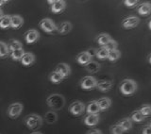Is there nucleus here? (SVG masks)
<instances>
[{
	"label": "nucleus",
	"mask_w": 151,
	"mask_h": 134,
	"mask_svg": "<svg viewBox=\"0 0 151 134\" xmlns=\"http://www.w3.org/2000/svg\"><path fill=\"white\" fill-rule=\"evenodd\" d=\"M72 30V24L70 22H63L61 23L58 27V30L60 34H67L68 32Z\"/></svg>",
	"instance_id": "f3484780"
},
{
	"label": "nucleus",
	"mask_w": 151,
	"mask_h": 134,
	"mask_svg": "<svg viewBox=\"0 0 151 134\" xmlns=\"http://www.w3.org/2000/svg\"><path fill=\"white\" fill-rule=\"evenodd\" d=\"M31 134H42V133H41V132H33Z\"/></svg>",
	"instance_id": "a18cd8bd"
},
{
	"label": "nucleus",
	"mask_w": 151,
	"mask_h": 134,
	"mask_svg": "<svg viewBox=\"0 0 151 134\" xmlns=\"http://www.w3.org/2000/svg\"><path fill=\"white\" fill-rule=\"evenodd\" d=\"M130 120L134 121V122H136V123H140V122H143V121L145 120V117H144L143 115H142L141 112H140L139 111H135V112H132V114H131V119H130Z\"/></svg>",
	"instance_id": "c85d7f7f"
},
{
	"label": "nucleus",
	"mask_w": 151,
	"mask_h": 134,
	"mask_svg": "<svg viewBox=\"0 0 151 134\" xmlns=\"http://www.w3.org/2000/svg\"><path fill=\"white\" fill-rule=\"evenodd\" d=\"M139 112H141V114L144 117L148 116V115H150V113H151V108H150L149 105H145V106H143L140 109Z\"/></svg>",
	"instance_id": "473e14b6"
},
{
	"label": "nucleus",
	"mask_w": 151,
	"mask_h": 134,
	"mask_svg": "<svg viewBox=\"0 0 151 134\" xmlns=\"http://www.w3.org/2000/svg\"><path fill=\"white\" fill-rule=\"evenodd\" d=\"M39 32L35 30H28L26 35H25V39H26V42L27 44H33V43H35L38 39H39Z\"/></svg>",
	"instance_id": "1a4fd4ad"
},
{
	"label": "nucleus",
	"mask_w": 151,
	"mask_h": 134,
	"mask_svg": "<svg viewBox=\"0 0 151 134\" xmlns=\"http://www.w3.org/2000/svg\"><path fill=\"white\" fill-rule=\"evenodd\" d=\"M9 46L7 44H5L3 42H0V58H5L9 55Z\"/></svg>",
	"instance_id": "cd10ccee"
},
{
	"label": "nucleus",
	"mask_w": 151,
	"mask_h": 134,
	"mask_svg": "<svg viewBox=\"0 0 151 134\" xmlns=\"http://www.w3.org/2000/svg\"><path fill=\"white\" fill-rule=\"evenodd\" d=\"M53 2H54V1H52V0H49V1H48V3H49L50 5H52V4H53Z\"/></svg>",
	"instance_id": "c03bdc74"
},
{
	"label": "nucleus",
	"mask_w": 151,
	"mask_h": 134,
	"mask_svg": "<svg viewBox=\"0 0 151 134\" xmlns=\"http://www.w3.org/2000/svg\"><path fill=\"white\" fill-rule=\"evenodd\" d=\"M118 125L121 127L123 131H127V130H129L130 128H132V121L130 120L129 118H124L119 122Z\"/></svg>",
	"instance_id": "412c9836"
},
{
	"label": "nucleus",
	"mask_w": 151,
	"mask_h": 134,
	"mask_svg": "<svg viewBox=\"0 0 151 134\" xmlns=\"http://www.w3.org/2000/svg\"><path fill=\"white\" fill-rule=\"evenodd\" d=\"M109 51L105 48V47H101L100 49H98L96 52V57L100 60H105L108 59Z\"/></svg>",
	"instance_id": "7c9ffc66"
},
{
	"label": "nucleus",
	"mask_w": 151,
	"mask_h": 134,
	"mask_svg": "<svg viewBox=\"0 0 151 134\" xmlns=\"http://www.w3.org/2000/svg\"><path fill=\"white\" fill-rule=\"evenodd\" d=\"M117 45H117V42L111 39L105 46H103V47H105V48H106L108 51H111V50L117 49Z\"/></svg>",
	"instance_id": "72a5a7b5"
},
{
	"label": "nucleus",
	"mask_w": 151,
	"mask_h": 134,
	"mask_svg": "<svg viewBox=\"0 0 151 134\" xmlns=\"http://www.w3.org/2000/svg\"><path fill=\"white\" fill-rule=\"evenodd\" d=\"M150 58H151V55H149V56H148V63H151V60H150Z\"/></svg>",
	"instance_id": "37998d69"
},
{
	"label": "nucleus",
	"mask_w": 151,
	"mask_h": 134,
	"mask_svg": "<svg viewBox=\"0 0 151 134\" xmlns=\"http://www.w3.org/2000/svg\"><path fill=\"white\" fill-rule=\"evenodd\" d=\"M24 23V19L19 16V15H13L11 16V27L14 30H18L23 26Z\"/></svg>",
	"instance_id": "ddd939ff"
},
{
	"label": "nucleus",
	"mask_w": 151,
	"mask_h": 134,
	"mask_svg": "<svg viewBox=\"0 0 151 134\" xmlns=\"http://www.w3.org/2000/svg\"><path fill=\"white\" fill-rule=\"evenodd\" d=\"M2 16H3V12L1 11V9H0V19L2 18Z\"/></svg>",
	"instance_id": "79ce46f5"
},
{
	"label": "nucleus",
	"mask_w": 151,
	"mask_h": 134,
	"mask_svg": "<svg viewBox=\"0 0 151 134\" xmlns=\"http://www.w3.org/2000/svg\"><path fill=\"white\" fill-rule=\"evenodd\" d=\"M123 132H124V131H123V130H122L119 125L113 126L112 128H111V134H122Z\"/></svg>",
	"instance_id": "f704fd0d"
},
{
	"label": "nucleus",
	"mask_w": 151,
	"mask_h": 134,
	"mask_svg": "<svg viewBox=\"0 0 151 134\" xmlns=\"http://www.w3.org/2000/svg\"><path fill=\"white\" fill-rule=\"evenodd\" d=\"M22 48H23L22 44L19 41H12L11 44L9 45V50H11L12 52L17 49H22Z\"/></svg>",
	"instance_id": "2f4dec72"
},
{
	"label": "nucleus",
	"mask_w": 151,
	"mask_h": 134,
	"mask_svg": "<svg viewBox=\"0 0 151 134\" xmlns=\"http://www.w3.org/2000/svg\"><path fill=\"white\" fill-rule=\"evenodd\" d=\"M56 71L58 72V73H60L61 76H63V78H65V76H69L71 74L70 66L68 64H66V63H60V64H58Z\"/></svg>",
	"instance_id": "9b49d317"
},
{
	"label": "nucleus",
	"mask_w": 151,
	"mask_h": 134,
	"mask_svg": "<svg viewBox=\"0 0 151 134\" xmlns=\"http://www.w3.org/2000/svg\"><path fill=\"white\" fill-rule=\"evenodd\" d=\"M96 52H97V50L96 49V48H90L88 51H86V53L89 55V57L90 58H93V57H94V56H96Z\"/></svg>",
	"instance_id": "e433bc0d"
},
{
	"label": "nucleus",
	"mask_w": 151,
	"mask_h": 134,
	"mask_svg": "<svg viewBox=\"0 0 151 134\" xmlns=\"http://www.w3.org/2000/svg\"><path fill=\"white\" fill-rule=\"evenodd\" d=\"M124 3H125V5L127 7L133 8L134 6H136V5L138 4V1H137V0H126Z\"/></svg>",
	"instance_id": "c9c22d12"
},
{
	"label": "nucleus",
	"mask_w": 151,
	"mask_h": 134,
	"mask_svg": "<svg viewBox=\"0 0 151 134\" xmlns=\"http://www.w3.org/2000/svg\"><path fill=\"white\" fill-rule=\"evenodd\" d=\"M148 28L151 30V20H149V22H148Z\"/></svg>",
	"instance_id": "a19ab883"
},
{
	"label": "nucleus",
	"mask_w": 151,
	"mask_h": 134,
	"mask_svg": "<svg viewBox=\"0 0 151 134\" xmlns=\"http://www.w3.org/2000/svg\"><path fill=\"white\" fill-rule=\"evenodd\" d=\"M143 134H151V127H150V125H147L144 128Z\"/></svg>",
	"instance_id": "4c0bfd02"
},
{
	"label": "nucleus",
	"mask_w": 151,
	"mask_h": 134,
	"mask_svg": "<svg viewBox=\"0 0 151 134\" xmlns=\"http://www.w3.org/2000/svg\"><path fill=\"white\" fill-rule=\"evenodd\" d=\"M96 87L101 92H107L112 87V82L110 80H100L97 81Z\"/></svg>",
	"instance_id": "9d476101"
},
{
	"label": "nucleus",
	"mask_w": 151,
	"mask_h": 134,
	"mask_svg": "<svg viewBox=\"0 0 151 134\" xmlns=\"http://www.w3.org/2000/svg\"><path fill=\"white\" fill-rule=\"evenodd\" d=\"M99 112H100V109H99L96 101H92L89 103L87 107V112L89 114H97Z\"/></svg>",
	"instance_id": "aec40b11"
},
{
	"label": "nucleus",
	"mask_w": 151,
	"mask_h": 134,
	"mask_svg": "<svg viewBox=\"0 0 151 134\" xmlns=\"http://www.w3.org/2000/svg\"><path fill=\"white\" fill-rule=\"evenodd\" d=\"M86 134H102V132L99 130H89Z\"/></svg>",
	"instance_id": "58836bf2"
},
{
	"label": "nucleus",
	"mask_w": 151,
	"mask_h": 134,
	"mask_svg": "<svg viewBox=\"0 0 151 134\" xmlns=\"http://www.w3.org/2000/svg\"><path fill=\"white\" fill-rule=\"evenodd\" d=\"M85 106L81 101H75L70 105L69 112L74 115H80L84 112Z\"/></svg>",
	"instance_id": "0eeeda50"
},
{
	"label": "nucleus",
	"mask_w": 151,
	"mask_h": 134,
	"mask_svg": "<svg viewBox=\"0 0 151 134\" xmlns=\"http://www.w3.org/2000/svg\"><path fill=\"white\" fill-rule=\"evenodd\" d=\"M47 105L54 111H58V110L63 109L65 104V99L63 95L59 94H54L49 95L46 99Z\"/></svg>",
	"instance_id": "f257e3e1"
},
{
	"label": "nucleus",
	"mask_w": 151,
	"mask_h": 134,
	"mask_svg": "<svg viewBox=\"0 0 151 134\" xmlns=\"http://www.w3.org/2000/svg\"><path fill=\"white\" fill-rule=\"evenodd\" d=\"M6 2H7V1H5V0H0V7H1L2 5H3V4H5Z\"/></svg>",
	"instance_id": "ea45409f"
},
{
	"label": "nucleus",
	"mask_w": 151,
	"mask_h": 134,
	"mask_svg": "<svg viewBox=\"0 0 151 134\" xmlns=\"http://www.w3.org/2000/svg\"><path fill=\"white\" fill-rule=\"evenodd\" d=\"M40 27L42 30L47 32V33H52L57 30V27L55 25V23L49 18L42 19V20L40 22Z\"/></svg>",
	"instance_id": "20e7f679"
},
{
	"label": "nucleus",
	"mask_w": 151,
	"mask_h": 134,
	"mask_svg": "<svg viewBox=\"0 0 151 134\" xmlns=\"http://www.w3.org/2000/svg\"><path fill=\"white\" fill-rule=\"evenodd\" d=\"M49 79L52 83H60L61 80L63 79V76H61L60 73H58L57 71L55 72H52L49 76Z\"/></svg>",
	"instance_id": "a878e982"
},
{
	"label": "nucleus",
	"mask_w": 151,
	"mask_h": 134,
	"mask_svg": "<svg viewBox=\"0 0 151 134\" xmlns=\"http://www.w3.org/2000/svg\"><path fill=\"white\" fill-rule=\"evenodd\" d=\"M11 27V16L9 15H3L2 18L0 19V27L3 30Z\"/></svg>",
	"instance_id": "393cba45"
},
{
	"label": "nucleus",
	"mask_w": 151,
	"mask_h": 134,
	"mask_svg": "<svg viewBox=\"0 0 151 134\" xmlns=\"http://www.w3.org/2000/svg\"><path fill=\"white\" fill-rule=\"evenodd\" d=\"M120 56H121V52L118 49H114V50L109 51L108 59L111 61H115L120 58Z\"/></svg>",
	"instance_id": "bb28decb"
},
{
	"label": "nucleus",
	"mask_w": 151,
	"mask_h": 134,
	"mask_svg": "<svg viewBox=\"0 0 151 134\" xmlns=\"http://www.w3.org/2000/svg\"><path fill=\"white\" fill-rule=\"evenodd\" d=\"M140 23V19L136 16H129L126 18L124 21H123L122 25L125 28H127V30H129V28H133L135 27H137L139 25Z\"/></svg>",
	"instance_id": "6e6552de"
},
{
	"label": "nucleus",
	"mask_w": 151,
	"mask_h": 134,
	"mask_svg": "<svg viewBox=\"0 0 151 134\" xmlns=\"http://www.w3.org/2000/svg\"><path fill=\"white\" fill-rule=\"evenodd\" d=\"M99 69H100V65L96 63V61H91L86 64V70L89 73H96V72L99 71Z\"/></svg>",
	"instance_id": "4be33fe9"
},
{
	"label": "nucleus",
	"mask_w": 151,
	"mask_h": 134,
	"mask_svg": "<svg viewBox=\"0 0 151 134\" xmlns=\"http://www.w3.org/2000/svg\"><path fill=\"white\" fill-rule=\"evenodd\" d=\"M34 60H35V57L32 53H25L23 55L22 59L20 61H21L23 65L28 66V65H30L34 63Z\"/></svg>",
	"instance_id": "2eb2a0df"
},
{
	"label": "nucleus",
	"mask_w": 151,
	"mask_h": 134,
	"mask_svg": "<svg viewBox=\"0 0 151 134\" xmlns=\"http://www.w3.org/2000/svg\"><path fill=\"white\" fill-rule=\"evenodd\" d=\"M23 111V105L21 103H12L8 109V114L11 118H16Z\"/></svg>",
	"instance_id": "423d86ee"
},
{
	"label": "nucleus",
	"mask_w": 151,
	"mask_h": 134,
	"mask_svg": "<svg viewBox=\"0 0 151 134\" xmlns=\"http://www.w3.org/2000/svg\"><path fill=\"white\" fill-rule=\"evenodd\" d=\"M99 121V116L97 114H89L84 119V123L85 125H87L89 127H93V126H96V124Z\"/></svg>",
	"instance_id": "4468645a"
},
{
	"label": "nucleus",
	"mask_w": 151,
	"mask_h": 134,
	"mask_svg": "<svg viewBox=\"0 0 151 134\" xmlns=\"http://www.w3.org/2000/svg\"><path fill=\"white\" fill-rule=\"evenodd\" d=\"M111 40V36L109 34H106V33H103V34H100L97 38V43L99 44V45L101 46H105Z\"/></svg>",
	"instance_id": "5701e85b"
},
{
	"label": "nucleus",
	"mask_w": 151,
	"mask_h": 134,
	"mask_svg": "<svg viewBox=\"0 0 151 134\" xmlns=\"http://www.w3.org/2000/svg\"><path fill=\"white\" fill-rule=\"evenodd\" d=\"M137 83L132 79H124L120 85V91L123 94L129 95L136 92Z\"/></svg>",
	"instance_id": "f03ea898"
},
{
	"label": "nucleus",
	"mask_w": 151,
	"mask_h": 134,
	"mask_svg": "<svg viewBox=\"0 0 151 134\" xmlns=\"http://www.w3.org/2000/svg\"><path fill=\"white\" fill-rule=\"evenodd\" d=\"M65 2L61 1V0H56L53 2V4L51 5V9L54 13H59L61 12L65 9Z\"/></svg>",
	"instance_id": "f8f14e48"
},
{
	"label": "nucleus",
	"mask_w": 151,
	"mask_h": 134,
	"mask_svg": "<svg viewBox=\"0 0 151 134\" xmlns=\"http://www.w3.org/2000/svg\"><path fill=\"white\" fill-rule=\"evenodd\" d=\"M97 104H98V107L100 110H107L111 107V100L108 97H102L96 101Z\"/></svg>",
	"instance_id": "a211bd4d"
},
{
	"label": "nucleus",
	"mask_w": 151,
	"mask_h": 134,
	"mask_svg": "<svg viewBox=\"0 0 151 134\" xmlns=\"http://www.w3.org/2000/svg\"><path fill=\"white\" fill-rule=\"evenodd\" d=\"M97 81L96 79L93 78L91 76H84V78L81 79L80 81V86L81 88L84 90H92L96 86Z\"/></svg>",
	"instance_id": "39448f33"
},
{
	"label": "nucleus",
	"mask_w": 151,
	"mask_h": 134,
	"mask_svg": "<svg viewBox=\"0 0 151 134\" xmlns=\"http://www.w3.org/2000/svg\"><path fill=\"white\" fill-rule=\"evenodd\" d=\"M24 54H25V51H24V49L22 48V49H17V50L12 51L11 56L14 61H20Z\"/></svg>",
	"instance_id": "c756f323"
},
{
	"label": "nucleus",
	"mask_w": 151,
	"mask_h": 134,
	"mask_svg": "<svg viewBox=\"0 0 151 134\" xmlns=\"http://www.w3.org/2000/svg\"><path fill=\"white\" fill-rule=\"evenodd\" d=\"M151 12V5L149 2H145L140 5L138 8V12L141 15H148Z\"/></svg>",
	"instance_id": "dca6fc26"
},
{
	"label": "nucleus",
	"mask_w": 151,
	"mask_h": 134,
	"mask_svg": "<svg viewBox=\"0 0 151 134\" xmlns=\"http://www.w3.org/2000/svg\"><path fill=\"white\" fill-rule=\"evenodd\" d=\"M77 61L79 64H82V65H86L88 63L91 61V58L89 57V55L86 53V52H81L79 53L77 57Z\"/></svg>",
	"instance_id": "6ab92c4d"
},
{
	"label": "nucleus",
	"mask_w": 151,
	"mask_h": 134,
	"mask_svg": "<svg viewBox=\"0 0 151 134\" xmlns=\"http://www.w3.org/2000/svg\"><path fill=\"white\" fill-rule=\"evenodd\" d=\"M25 124L28 128L34 130V128L42 127V118L40 115H37V114H30V115H27L25 118Z\"/></svg>",
	"instance_id": "7ed1b4c3"
},
{
	"label": "nucleus",
	"mask_w": 151,
	"mask_h": 134,
	"mask_svg": "<svg viewBox=\"0 0 151 134\" xmlns=\"http://www.w3.org/2000/svg\"><path fill=\"white\" fill-rule=\"evenodd\" d=\"M45 121L49 124H53L56 123L57 120H58V115L55 112H47L45 115Z\"/></svg>",
	"instance_id": "b1692460"
}]
</instances>
